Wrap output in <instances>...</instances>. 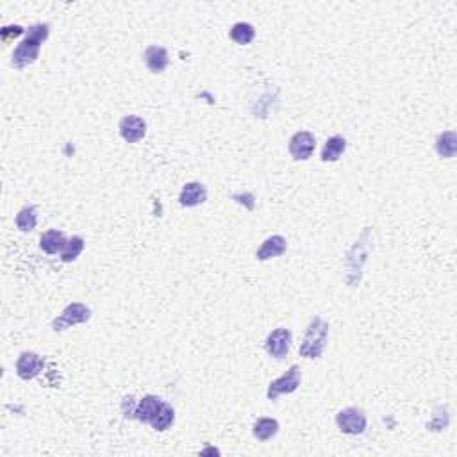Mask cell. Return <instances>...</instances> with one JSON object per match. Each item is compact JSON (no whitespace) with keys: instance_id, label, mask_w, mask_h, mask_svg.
Returning <instances> with one entry per match:
<instances>
[{"instance_id":"cell-1","label":"cell","mask_w":457,"mask_h":457,"mask_svg":"<svg viewBox=\"0 0 457 457\" xmlns=\"http://www.w3.org/2000/svg\"><path fill=\"white\" fill-rule=\"evenodd\" d=\"M50 35V26L48 23H35L26 30V36L18 43V47L13 50L11 56V66L14 70H23L29 65H32L39 57L41 45L48 39Z\"/></svg>"},{"instance_id":"cell-2","label":"cell","mask_w":457,"mask_h":457,"mask_svg":"<svg viewBox=\"0 0 457 457\" xmlns=\"http://www.w3.org/2000/svg\"><path fill=\"white\" fill-rule=\"evenodd\" d=\"M329 340V324L322 316L311 318L309 325L304 332L302 343L298 349V354L304 359H320L324 356Z\"/></svg>"},{"instance_id":"cell-3","label":"cell","mask_w":457,"mask_h":457,"mask_svg":"<svg viewBox=\"0 0 457 457\" xmlns=\"http://www.w3.org/2000/svg\"><path fill=\"white\" fill-rule=\"evenodd\" d=\"M300 384H302V370L298 364H291L286 370V373H282L279 379L270 382L266 389L268 400H277L282 395H291L300 388Z\"/></svg>"},{"instance_id":"cell-4","label":"cell","mask_w":457,"mask_h":457,"mask_svg":"<svg viewBox=\"0 0 457 457\" xmlns=\"http://www.w3.org/2000/svg\"><path fill=\"white\" fill-rule=\"evenodd\" d=\"M91 309L82 302H72L61 311V315L52 320V331L63 332L66 329L74 327V325H81L90 322Z\"/></svg>"},{"instance_id":"cell-5","label":"cell","mask_w":457,"mask_h":457,"mask_svg":"<svg viewBox=\"0 0 457 457\" xmlns=\"http://www.w3.org/2000/svg\"><path fill=\"white\" fill-rule=\"evenodd\" d=\"M336 425L343 434L359 436L367 431L368 418L359 407H345L336 414Z\"/></svg>"},{"instance_id":"cell-6","label":"cell","mask_w":457,"mask_h":457,"mask_svg":"<svg viewBox=\"0 0 457 457\" xmlns=\"http://www.w3.org/2000/svg\"><path fill=\"white\" fill-rule=\"evenodd\" d=\"M291 341H293V334L286 327H279L268 334L266 341H264V350L268 356H272L273 359H284L289 354L291 349Z\"/></svg>"},{"instance_id":"cell-7","label":"cell","mask_w":457,"mask_h":457,"mask_svg":"<svg viewBox=\"0 0 457 457\" xmlns=\"http://www.w3.org/2000/svg\"><path fill=\"white\" fill-rule=\"evenodd\" d=\"M316 138L309 130H298L288 142V150L295 161H307L315 154Z\"/></svg>"},{"instance_id":"cell-8","label":"cell","mask_w":457,"mask_h":457,"mask_svg":"<svg viewBox=\"0 0 457 457\" xmlns=\"http://www.w3.org/2000/svg\"><path fill=\"white\" fill-rule=\"evenodd\" d=\"M45 361L43 358L36 352H22L17 359V376L22 380H32L43 371Z\"/></svg>"},{"instance_id":"cell-9","label":"cell","mask_w":457,"mask_h":457,"mask_svg":"<svg viewBox=\"0 0 457 457\" xmlns=\"http://www.w3.org/2000/svg\"><path fill=\"white\" fill-rule=\"evenodd\" d=\"M118 130L127 143H138L147 136V121L136 115H127L118 124Z\"/></svg>"},{"instance_id":"cell-10","label":"cell","mask_w":457,"mask_h":457,"mask_svg":"<svg viewBox=\"0 0 457 457\" xmlns=\"http://www.w3.org/2000/svg\"><path fill=\"white\" fill-rule=\"evenodd\" d=\"M143 59H145V65L152 74H161L170 65L168 50L161 47V45H148L143 52Z\"/></svg>"},{"instance_id":"cell-11","label":"cell","mask_w":457,"mask_h":457,"mask_svg":"<svg viewBox=\"0 0 457 457\" xmlns=\"http://www.w3.org/2000/svg\"><path fill=\"white\" fill-rule=\"evenodd\" d=\"M288 251V242H286L284 236L280 234H273V236L266 237L261 246L255 252V259L257 261H270L273 257H279V255L286 254Z\"/></svg>"},{"instance_id":"cell-12","label":"cell","mask_w":457,"mask_h":457,"mask_svg":"<svg viewBox=\"0 0 457 457\" xmlns=\"http://www.w3.org/2000/svg\"><path fill=\"white\" fill-rule=\"evenodd\" d=\"M207 200V188L202 182H186L179 195V204L182 207H197Z\"/></svg>"},{"instance_id":"cell-13","label":"cell","mask_w":457,"mask_h":457,"mask_svg":"<svg viewBox=\"0 0 457 457\" xmlns=\"http://www.w3.org/2000/svg\"><path fill=\"white\" fill-rule=\"evenodd\" d=\"M163 402H164L163 398L155 397V395H147V397H143L142 400L138 402L136 411H134V420L150 425L152 420L155 418V414L159 413Z\"/></svg>"},{"instance_id":"cell-14","label":"cell","mask_w":457,"mask_h":457,"mask_svg":"<svg viewBox=\"0 0 457 457\" xmlns=\"http://www.w3.org/2000/svg\"><path fill=\"white\" fill-rule=\"evenodd\" d=\"M68 237L65 236L63 231H57V228H50L47 233L41 234L39 237V249L45 252V254H61L63 249H65Z\"/></svg>"},{"instance_id":"cell-15","label":"cell","mask_w":457,"mask_h":457,"mask_svg":"<svg viewBox=\"0 0 457 457\" xmlns=\"http://www.w3.org/2000/svg\"><path fill=\"white\" fill-rule=\"evenodd\" d=\"M347 150V139L340 134L336 136H331V138L325 142L324 148H322V161L324 163H336L341 155L345 154Z\"/></svg>"},{"instance_id":"cell-16","label":"cell","mask_w":457,"mask_h":457,"mask_svg":"<svg viewBox=\"0 0 457 457\" xmlns=\"http://www.w3.org/2000/svg\"><path fill=\"white\" fill-rule=\"evenodd\" d=\"M436 152L445 159H452L457 154V136L454 130H445L436 138Z\"/></svg>"},{"instance_id":"cell-17","label":"cell","mask_w":457,"mask_h":457,"mask_svg":"<svg viewBox=\"0 0 457 457\" xmlns=\"http://www.w3.org/2000/svg\"><path fill=\"white\" fill-rule=\"evenodd\" d=\"M279 432V422L275 418H259L252 427V434L259 441H270Z\"/></svg>"},{"instance_id":"cell-18","label":"cell","mask_w":457,"mask_h":457,"mask_svg":"<svg viewBox=\"0 0 457 457\" xmlns=\"http://www.w3.org/2000/svg\"><path fill=\"white\" fill-rule=\"evenodd\" d=\"M18 231L22 233H32L38 225V209L36 206H26L18 211L17 218H14Z\"/></svg>"},{"instance_id":"cell-19","label":"cell","mask_w":457,"mask_h":457,"mask_svg":"<svg viewBox=\"0 0 457 457\" xmlns=\"http://www.w3.org/2000/svg\"><path fill=\"white\" fill-rule=\"evenodd\" d=\"M173 422H175V409L170 404L163 402L159 413L155 414V418L150 422V427L157 432H164L172 427Z\"/></svg>"},{"instance_id":"cell-20","label":"cell","mask_w":457,"mask_h":457,"mask_svg":"<svg viewBox=\"0 0 457 457\" xmlns=\"http://www.w3.org/2000/svg\"><path fill=\"white\" fill-rule=\"evenodd\" d=\"M231 39L237 45H249L254 41L255 38V29L252 23L249 22H237L231 27V32H228Z\"/></svg>"},{"instance_id":"cell-21","label":"cell","mask_w":457,"mask_h":457,"mask_svg":"<svg viewBox=\"0 0 457 457\" xmlns=\"http://www.w3.org/2000/svg\"><path fill=\"white\" fill-rule=\"evenodd\" d=\"M82 251H84V240L81 236H72L66 242L63 252H61V261L63 263H74L75 259L82 254Z\"/></svg>"},{"instance_id":"cell-22","label":"cell","mask_w":457,"mask_h":457,"mask_svg":"<svg viewBox=\"0 0 457 457\" xmlns=\"http://www.w3.org/2000/svg\"><path fill=\"white\" fill-rule=\"evenodd\" d=\"M22 32H26V29H23L22 26H6L4 29H2V39L9 41V38H17V36H20Z\"/></svg>"},{"instance_id":"cell-23","label":"cell","mask_w":457,"mask_h":457,"mask_svg":"<svg viewBox=\"0 0 457 457\" xmlns=\"http://www.w3.org/2000/svg\"><path fill=\"white\" fill-rule=\"evenodd\" d=\"M136 406H138V404H134L133 397L124 398V404H121V411H124V416H126V418H134V411H136Z\"/></svg>"}]
</instances>
